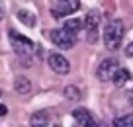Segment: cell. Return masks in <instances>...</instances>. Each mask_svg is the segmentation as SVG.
I'll use <instances>...</instances> for the list:
<instances>
[{"instance_id":"5","label":"cell","mask_w":133,"mask_h":127,"mask_svg":"<svg viewBox=\"0 0 133 127\" xmlns=\"http://www.w3.org/2000/svg\"><path fill=\"white\" fill-rule=\"evenodd\" d=\"M47 63H49L51 70H53V72H57V74H66L69 70H71L69 61H66L61 53H51L49 59H47Z\"/></svg>"},{"instance_id":"17","label":"cell","mask_w":133,"mask_h":127,"mask_svg":"<svg viewBox=\"0 0 133 127\" xmlns=\"http://www.w3.org/2000/svg\"><path fill=\"white\" fill-rule=\"evenodd\" d=\"M6 113H8V108L4 104H0V115H6Z\"/></svg>"},{"instance_id":"20","label":"cell","mask_w":133,"mask_h":127,"mask_svg":"<svg viewBox=\"0 0 133 127\" xmlns=\"http://www.w3.org/2000/svg\"><path fill=\"white\" fill-rule=\"evenodd\" d=\"M53 127H61V125H53Z\"/></svg>"},{"instance_id":"1","label":"cell","mask_w":133,"mask_h":127,"mask_svg":"<svg viewBox=\"0 0 133 127\" xmlns=\"http://www.w3.org/2000/svg\"><path fill=\"white\" fill-rule=\"evenodd\" d=\"M123 39V24L121 20H110L104 29V43L110 51H116Z\"/></svg>"},{"instance_id":"13","label":"cell","mask_w":133,"mask_h":127,"mask_svg":"<svg viewBox=\"0 0 133 127\" xmlns=\"http://www.w3.org/2000/svg\"><path fill=\"white\" fill-rule=\"evenodd\" d=\"M114 127H133V113L116 117V119H114Z\"/></svg>"},{"instance_id":"10","label":"cell","mask_w":133,"mask_h":127,"mask_svg":"<svg viewBox=\"0 0 133 127\" xmlns=\"http://www.w3.org/2000/svg\"><path fill=\"white\" fill-rule=\"evenodd\" d=\"M14 90L18 94H28L31 90V82H29L28 76H16L14 78Z\"/></svg>"},{"instance_id":"6","label":"cell","mask_w":133,"mask_h":127,"mask_svg":"<svg viewBox=\"0 0 133 127\" xmlns=\"http://www.w3.org/2000/svg\"><path fill=\"white\" fill-rule=\"evenodd\" d=\"M72 117H75V121L78 123V125H82V127H98L94 115H92L88 110H84V108H75V110H72Z\"/></svg>"},{"instance_id":"3","label":"cell","mask_w":133,"mask_h":127,"mask_svg":"<svg viewBox=\"0 0 133 127\" xmlns=\"http://www.w3.org/2000/svg\"><path fill=\"white\" fill-rule=\"evenodd\" d=\"M49 37H51V41H53V45H57L59 49H71L76 43V35L69 33L65 28L63 29H53V31L49 33Z\"/></svg>"},{"instance_id":"14","label":"cell","mask_w":133,"mask_h":127,"mask_svg":"<svg viewBox=\"0 0 133 127\" xmlns=\"http://www.w3.org/2000/svg\"><path fill=\"white\" fill-rule=\"evenodd\" d=\"M65 98L71 100V102H76V100H80V90L78 86H72V84H69V86L65 88Z\"/></svg>"},{"instance_id":"4","label":"cell","mask_w":133,"mask_h":127,"mask_svg":"<svg viewBox=\"0 0 133 127\" xmlns=\"http://www.w3.org/2000/svg\"><path fill=\"white\" fill-rule=\"evenodd\" d=\"M119 69V65H117V61H114V59H106V61L100 63L98 70H96V74H98V78L102 82L106 80H112V76L116 74V70Z\"/></svg>"},{"instance_id":"15","label":"cell","mask_w":133,"mask_h":127,"mask_svg":"<svg viewBox=\"0 0 133 127\" xmlns=\"http://www.w3.org/2000/svg\"><path fill=\"white\" fill-rule=\"evenodd\" d=\"M18 20H20L22 24L29 25V28L35 24V18H33V14H31V12H28V10H20V12H18Z\"/></svg>"},{"instance_id":"2","label":"cell","mask_w":133,"mask_h":127,"mask_svg":"<svg viewBox=\"0 0 133 127\" xmlns=\"http://www.w3.org/2000/svg\"><path fill=\"white\" fill-rule=\"evenodd\" d=\"M8 37H10V43H12L14 51H16L20 57L29 59L33 55V51H35V43H33L31 39H28L25 35H22V33H18V31H10Z\"/></svg>"},{"instance_id":"11","label":"cell","mask_w":133,"mask_h":127,"mask_svg":"<svg viewBox=\"0 0 133 127\" xmlns=\"http://www.w3.org/2000/svg\"><path fill=\"white\" fill-rule=\"evenodd\" d=\"M82 28H84V22L80 20V18H69V20L65 22V29L69 33H72V35H76Z\"/></svg>"},{"instance_id":"19","label":"cell","mask_w":133,"mask_h":127,"mask_svg":"<svg viewBox=\"0 0 133 127\" xmlns=\"http://www.w3.org/2000/svg\"><path fill=\"white\" fill-rule=\"evenodd\" d=\"M2 16H4V14H2V4H0V20H2Z\"/></svg>"},{"instance_id":"12","label":"cell","mask_w":133,"mask_h":127,"mask_svg":"<svg viewBox=\"0 0 133 127\" xmlns=\"http://www.w3.org/2000/svg\"><path fill=\"white\" fill-rule=\"evenodd\" d=\"M112 80H114V84H116V86H123L125 82L129 80V70H127V69H117L116 74L112 76Z\"/></svg>"},{"instance_id":"18","label":"cell","mask_w":133,"mask_h":127,"mask_svg":"<svg viewBox=\"0 0 133 127\" xmlns=\"http://www.w3.org/2000/svg\"><path fill=\"white\" fill-rule=\"evenodd\" d=\"M129 102H131V104H133V90H131V92H129Z\"/></svg>"},{"instance_id":"21","label":"cell","mask_w":133,"mask_h":127,"mask_svg":"<svg viewBox=\"0 0 133 127\" xmlns=\"http://www.w3.org/2000/svg\"><path fill=\"white\" fill-rule=\"evenodd\" d=\"M0 96H2V92H0Z\"/></svg>"},{"instance_id":"7","label":"cell","mask_w":133,"mask_h":127,"mask_svg":"<svg viewBox=\"0 0 133 127\" xmlns=\"http://www.w3.org/2000/svg\"><path fill=\"white\" fill-rule=\"evenodd\" d=\"M78 8H80V0H61L59 8L53 10V16L63 18V16H66V14H75Z\"/></svg>"},{"instance_id":"9","label":"cell","mask_w":133,"mask_h":127,"mask_svg":"<svg viewBox=\"0 0 133 127\" xmlns=\"http://www.w3.org/2000/svg\"><path fill=\"white\" fill-rule=\"evenodd\" d=\"M29 123H31V127H47L49 125V113L43 110L35 111V113H31V117H29Z\"/></svg>"},{"instance_id":"8","label":"cell","mask_w":133,"mask_h":127,"mask_svg":"<svg viewBox=\"0 0 133 127\" xmlns=\"http://www.w3.org/2000/svg\"><path fill=\"white\" fill-rule=\"evenodd\" d=\"M100 20H102V18H100L98 12H90L86 16V20H84V25H86V29H88V41H90V43L96 41V31H98Z\"/></svg>"},{"instance_id":"16","label":"cell","mask_w":133,"mask_h":127,"mask_svg":"<svg viewBox=\"0 0 133 127\" xmlns=\"http://www.w3.org/2000/svg\"><path fill=\"white\" fill-rule=\"evenodd\" d=\"M125 55H127V57H133V41L125 47Z\"/></svg>"}]
</instances>
